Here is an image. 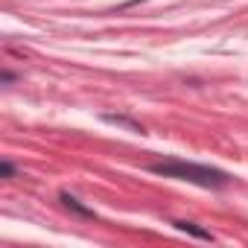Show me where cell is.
Returning <instances> with one entry per match:
<instances>
[{
    "instance_id": "obj_1",
    "label": "cell",
    "mask_w": 248,
    "mask_h": 248,
    "mask_svg": "<svg viewBox=\"0 0 248 248\" xmlns=\"http://www.w3.org/2000/svg\"><path fill=\"white\" fill-rule=\"evenodd\" d=\"M155 172L161 175H172V178H181V181H193V184H202V187H219L225 184V175L210 170V167H199V164H184V161H164V164H152Z\"/></svg>"
},
{
    "instance_id": "obj_2",
    "label": "cell",
    "mask_w": 248,
    "mask_h": 248,
    "mask_svg": "<svg viewBox=\"0 0 248 248\" xmlns=\"http://www.w3.org/2000/svg\"><path fill=\"white\" fill-rule=\"evenodd\" d=\"M175 228H181V231H190V233H196V236H202V239H210V233H207V231H199L193 222H175Z\"/></svg>"
}]
</instances>
